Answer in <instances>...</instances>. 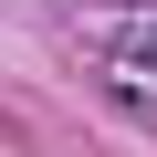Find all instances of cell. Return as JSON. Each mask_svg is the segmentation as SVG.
Instances as JSON below:
<instances>
[{"instance_id": "cell-1", "label": "cell", "mask_w": 157, "mask_h": 157, "mask_svg": "<svg viewBox=\"0 0 157 157\" xmlns=\"http://www.w3.org/2000/svg\"><path fill=\"white\" fill-rule=\"evenodd\" d=\"M94 84L126 115H157V32H105L94 42Z\"/></svg>"}]
</instances>
